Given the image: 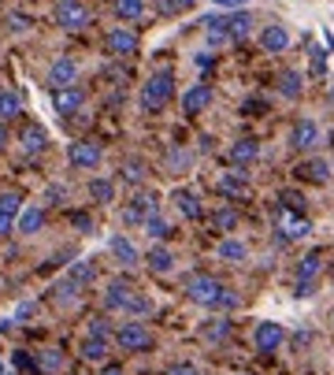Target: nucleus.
I'll return each instance as SVG.
<instances>
[{
	"mask_svg": "<svg viewBox=\"0 0 334 375\" xmlns=\"http://www.w3.org/2000/svg\"><path fill=\"white\" fill-rule=\"evenodd\" d=\"M175 97V75L171 71H156L149 82L141 86V108L145 112H160L167 108V101Z\"/></svg>",
	"mask_w": 334,
	"mask_h": 375,
	"instance_id": "nucleus-1",
	"label": "nucleus"
},
{
	"mask_svg": "<svg viewBox=\"0 0 334 375\" xmlns=\"http://www.w3.org/2000/svg\"><path fill=\"white\" fill-rule=\"evenodd\" d=\"M223 283L215 279V275H193V279L186 283V298L193 301V305H200V308H215L220 305V298H223Z\"/></svg>",
	"mask_w": 334,
	"mask_h": 375,
	"instance_id": "nucleus-2",
	"label": "nucleus"
},
{
	"mask_svg": "<svg viewBox=\"0 0 334 375\" xmlns=\"http://www.w3.org/2000/svg\"><path fill=\"white\" fill-rule=\"evenodd\" d=\"M115 346L126 349V353H149L153 349V335H149V327L141 320H130L115 331Z\"/></svg>",
	"mask_w": 334,
	"mask_h": 375,
	"instance_id": "nucleus-3",
	"label": "nucleus"
},
{
	"mask_svg": "<svg viewBox=\"0 0 334 375\" xmlns=\"http://www.w3.org/2000/svg\"><path fill=\"white\" fill-rule=\"evenodd\" d=\"M320 268H323V253H320V249H312V253L301 256V264H297V290H293L297 298H308V293H312Z\"/></svg>",
	"mask_w": 334,
	"mask_h": 375,
	"instance_id": "nucleus-4",
	"label": "nucleus"
},
{
	"mask_svg": "<svg viewBox=\"0 0 334 375\" xmlns=\"http://www.w3.org/2000/svg\"><path fill=\"white\" fill-rule=\"evenodd\" d=\"M56 23L63 30H86L90 26V8L82 0H60L56 4Z\"/></svg>",
	"mask_w": 334,
	"mask_h": 375,
	"instance_id": "nucleus-5",
	"label": "nucleus"
},
{
	"mask_svg": "<svg viewBox=\"0 0 334 375\" xmlns=\"http://www.w3.org/2000/svg\"><path fill=\"white\" fill-rule=\"evenodd\" d=\"M282 342H286V331H282V323H275V320L257 323V331H253L257 353H275V349H282Z\"/></svg>",
	"mask_w": 334,
	"mask_h": 375,
	"instance_id": "nucleus-6",
	"label": "nucleus"
},
{
	"mask_svg": "<svg viewBox=\"0 0 334 375\" xmlns=\"http://www.w3.org/2000/svg\"><path fill=\"white\" fill-rule=\"evenodd\" d=\"M275 227H279V231L286 234V238H305V234L312 231V223L301 216L293 205H282V208L275 212Z\"/></svg>",
	"mask_w": 334,
	"mask_h": 375,
	"instance_id": "nucleus-7",
	"label": "nucleus"
},
{
	"mask_svg": "<svg viewBox=\"0 0 334 375\" xmlns=\"http://www.w3.org/2000/svg\"><path fill=\"white\" fill-rule=\"evenodd\" d=\"M100 156H104V149H100L97 141H71V149H67V160H71L78 171H93L100 164Z\"/></svg>",
	"mask_w": 334,
	"mask_h": 375,
	"instance_id": "nucleus-8",
	"label": "nucleus"
},
{
	"mask_svg": "<svg viewBox=\"0 0 334 375\" xmlns=\"http://www.w3.org/2000/svg\"><path fill=\"white\" fill-rule=\"evenodd\" d=\"M75 82H78V63L71 56H60L53 67H48V75H45L48 89H63V86H75Z\"/></svg>",
	"mask_w": 334,
	"mask_h": 375,
	"instance_id": "nucleus-9",
	"label": "nucleus"
},
{
	"mask_svg": "<svg viewBox=\"0 0 334 375\" xmlns=\"http://www.w3.org/2000/svg\"><path fill=\"white\" fill-rule=\"evenodd\" d=\"M290 145H293L297 153L316 149V145H320V123H316V119H297L290 126Z\"/></svg>",
	"mask_w": 334,
	"mask_h": 375,
	"instance_id": "nucleus-10",
	"label": "nucleus"
},
{
	"mask_svg": "<svg viewBox=\"0 0 334 375\" xmlns=\"http://www.w3.org/2000/svg\"><path fill=\"white\" fill-rule=\"evenodd\" d=\"M153 212H156V197H153V193H134V201L126 205L123 219H126L130 227H134V223H138V227H145V219L153 216Z\"/></svg>",
	"mask_w": 334,
	"mask_h": 375,
	"instance_id": "nucleus-11",
	"label": "nucleus"
},
{
	"mask_svg": "<svg viewBox=\"0 0 334 375\" xmlns=\"http://www.w3.org/2000/svg\"><path fill=\"white\" fill-rule=\"evenodd\" d=\"M297 178L301 183H312V186H327L330 183V164L323 156H312L305 164H297Z\"/></svg>",
	"mask_w": 334,
	"mask_h": 375,
	"instance_id": "nucleus-12",
	"label": "nucleus"
},
{
	"mask_svg": "<svg viewBox=\"0 0 334 375\" xmlns=\"http://www.w3.org/2000/svg\"><path fill=\"white\" fill-rule=\"evenodd\" d=\"M260 48L264 53H286L290 48V30L286 26H279V23H267L264 30H260Z\"/></svg>",
	"mask_w": 334,
	"mask_h": 375,
	"instance_id": "nucleus-13",
	"label": "nucleus"
},
{
	"mask_svg": "<svg viewBox=\"0 0 334 375\" xmlns=\"http://www.w3.org/2000/svg\"><path fill=\"white\" fill-rule=\"evenodd\" d=\"M19 212H23V197H19V193H0V238L15 231Z\"/></svg>",
	"mask_w": 334,
	"mask_h": 375,
	"instance_id": "nucleus-14",
	"label": "nucleus"
},
{
	"mask_svg": "<svg viewBox=\"0 0 334 375\" xmlns=\"http://www.w3.org/2000/svg\"><path fill=\"white\" fill-rule=\"evenodd\" d=\"M257 156H260V141H257V138H238V141L227 149V160H230V164H238V168L257 164Z\"/></svg>",
	"mask_w": 334,
	"mask_h": 375,
	"instance_id": "nucleus-15",
	"label": "nucleus"
},
{
	"mask_svg": "<svg viewBox=\"0 0 334 375\" xmlns=\"http://www.w3.org/2000/svg\"><path fill=\"white\" fill-rule=\"evenodd\" d=\"M104 45H108L112 56H134V53H138V34H130V30L115 26V30H108Z\"/></svg>",
	"mask_w": 334,
	"mask_h": 375,
	"instance_id": "nucleus-16",
	"label": "nucleus"
},
{
	"mask_svg": "<svg viewBox=\"0 0 334 375\" xmlns=\"http://www.w3.org/2000/svg\"><path fill=\"white\" fill-rule=\"evenodd\" d=\"M208 104H212V86L208 82H197L182 93V112H186V116H197V112H205Z\"/></svg>",
	"mask_w": 334,
	"mask_h": 375,
	"instance_id": "nucleus-17",
	"label": "nucleus"
},
{
	"mask_svg": "<svg viewBox=\"0 0 334 375\" xmlns=\"http://www.w3.org/2000/svg\"><path fill=\"white\" fill-rule=\"evenodd\" d=\"M82 101H86V93H82L78 86H63V89H53V108L60 112V116H75V112L82 108Z\"/></svg>",
	"mask_w": 334,
	"mask_h": 375,
	"instance_id": "nucleus-18",
	"label": "nucleus"
},
{
	"mask_svg": "<svg viewBox=\"0 0 334 375\" xmlns=\"http://www.w3.org/2000/svg\"><path fill=\"white\" fill-rule=\"evenodd\" d=\"M130 298H134V286L115 279V283H108V290H104V308H112V312H126Z\"/></svg>",
	"mask_w": 334,
	"mask_h": 375,
	"instance_id": "nucleus-19",
	"label": "nucleus"
},
{
	"mask_svg": "<svg viewBox=\"0 0 334 375\" xmlns=\"http://www.w3.org/2000/svg\"><path fill=\"white\" fill-rule=\"evenodd\" d=\"M15 227H19V234H38L41 227H45V212L38 205H30L19 212V219H15Z\"/></svg>",
	"mask_w": 334,
	"mask_h": 375,
	"instance_id": "nucleus-20",
	"label": "nucleus"
},
{
	"mask_svg": "<svg viewBox=\"0 0 334 375\" xmlns=\"http://www.w3.org/2000/svg\"><path fill=\"white\" fill-rule=\"evenodd\" d=\"M108 249H112V256L119 260L123 268H134V264H138V249H134V246H130V241H126L123 234L108 238Z\"/></svg>",
	"mask_w": 334,
	"mask_h": 375,
	"instance_id": "nucleus-21",
	"label": "nucleus"
},
{
	"mask_svg": "<svg viewBox=\"0 0 334 375\" xmlns=\"http://www.w3.org/2000/svg\"><path fill=\"white\" fill-rule=\"evenodd\" d=\"M78 353L86 357V361H108V338H97V335H86L82 338Z\"/></svg>",
	"mask_w": 334,
	"mask_h": 375,
	"instance_id": "nucleus-22",
	"label": "nucleus"
},
{
	"mask_svg": "<svg viewBox=\"0 0 334 375\" xmlns=\"http://www.w3.org/2000/svg\"><path fill=\"white\" fill-rule=\"evenodd\" d=\"M171 201H175V208H178L186 219H200V201H197V193H190V190H175V193H171Z\"/></svg>",
	"mask_w": 334,
	"mask_h": 375,
	"instance_id": "nucleus-23",
	"label": "nucleus"
},
{
	"mask_svg": "<svg viewBox=\"0 0 334 375\" xmlns=\"http://www.w3.org/2000/svg\"><path fill=\"white\" fill-rule=\"evenodd\" d=\"M220 193H223V197H245V193H249V183H245V178L238 175V171H227L223 178H220Z\"/></svg>",
	"mask_w": 334,
	"mask_h": 375,
	"instance_id": "nucleus-24",
	"label": "nucleus"
},
{
	"mask_svg": "<svg viewBox=\"0 0 334 375\" xmlns=\"http://www.w3.org/2000/svg\"><path fill=\"white\" fill-rule=\"evenodd\" d=\"M145 260H149V268H153L156 275H167V271L175 268V253H171V249H163V246H153Z\"/></svg>",
	"mask_w": 334,
	"mask_h": 375,
	"instance_id": "nucleus-25",
	"label": "nucleus"
},
{
	"mask_svg": "<svg viewBox=\"0 0 334 375\" xmlns=\"http://www.w3.org/2000/svg\"><path fill=\"white\" fill-rule=\"evenodd\" d=\"M60 368H63V353H60V349L48 346V349L38 353V371H41V375H56Z\"/></svg>",
	"mask_w": 334,
	"mask_h": 375,
	"instance_id": "nucleus-26",
	"label": "nucleus"
},
{
	"mask_svg": "<svg viewBox=\"0 0 334 375\" xmlns=\"http://www.w3.org/2000/svg\"><path fill=\"white\" fill-rule=\"evenodd\" d=\"M115 15L123 23H138L145 15V0H115Z\"/></svg>",
	"mask_w": 334,
	"mask_h": 375,
	"instance_id": "nucleus-27",
	"label": "nucleus"
},
{
	"mask_svg": "<svg viewBox=\"0 0 334 375\" xmlns=\"http://www.w3.org/2000/svg\"><path fill=\"white\" fill-rule=\"evenodd\" d=\"M215 253H220V260H227V264H242V260H245V246L238 238H223Z\"/></svg>",
	"mask_w": 334,
	"mask_h": 375,
	"instance_id": "nucleus-28",
	"label": "nucleus"
},
{
	"mask_svg": "<svg viewBox=\"0 0 334 375\" xmlns=\"http://www.w3.org/2000/svg\"><path fill=\"white\" fill-rule=\"evenodd\" d=\"M19 112H23V97H19V93H11V89L0 93V123H4V119H15Z\"/></svg>",
	"mask_w": 334,
	"mask_h": 375,
	"instance_id": "nucleus-29",
	"label": "nucleus"
},
{
	"mask_svg": "<svg viewBox=\"0 0 334 375\" xmlns=\"http://www.w3.org/2000/svg\"><path fill=\"white\" fill-rule=\"evenodd\" d=\"M279 93L286 97V101H301V75L297 71L279 75Z\"/></svg>",
	"mask_w": 334,
	"mask_h": 375,
	"instance_id": "nucleus-30",
	"label": "nucleus"
},
{
	"mask_svg": "<svg viewBox=\"0 0 334 375\" xmlns=\"http://www.w3.org/2000/svg\"><path fill=\"white\" fill-rule=\"evenodd\" d=\"M93 275H97V268L90 264V260H78V264H71V271H67V279H71L75 286H90Z\"/></svg>",
	"mask_w": 334,
	"mask_h": 375,
	"instance_id": "nucleus-31",
	"label": "nucleus"
},
{
	"mask_svg": "<svg viewBox=\"0 0 334 375\" xmlns=\"http://www.w3.org/2000/svg\"><path fill=\"white\" fill-rule=\"evenodd\" d=\"M19 141H23V149H26V153H41L45 145H48V138H45V130H41V126H26Z\"/></svg>",
	"mask_w": 334,
	"mask_h": 375,
	"instance_id": "nucleus-32",
	"label": "nucleus"
},
{
	"mask_svg": "<svg viewBox=\"0 0 334 375\" xmlns=\"http://www.w3.org/2000/svg\"><path fill=\"white\" fill-rule=\"evenodd\" d=\"M90 197L97 205H108L115 197V183H112V178H93V183H90Z\"/></svg>",
	"mask_w": 334,
	"mask_h": 375,
	"instance_id": "nucleus-33",
	"label": "nucleus"
},
{
	"mask_svg": "<svg viewBox=\"0 0 334 375\" xmlns=\"http://www.w3.org/2000/svg\"><path fill=\"white\" fill-rule=\"evenodd\" d=\"M249 23H253V19H249L245 11H238V15H230V11H227V30H230V41H242V38L249 34Z\"/></svg>",
	"mask_w": 334,
	"mask_h": 375,
	"instance_id": "nucleus-34",
	"label": "nucleus"
},
{
	"mask_svg": "<svg viewBox=\"0 0 334 375\" xmlns=\"http://www.w3.org/2000/svg\"><path fill=\"white\" fill-rule=\"evenodd\" d=\"M145 234L160 241V238H167V234H171V223H167L163 216H156V212H153V216L145 219Z\"/></svg>",
	"mask_w": 334,
	"mask_h": 375,
	"instance_id": "nucleus-35",
	"label": "nucleus"
},
{
	"mask_svg": "<svg viewBox=\"0 0 334 375\" xmlns=\"http://www.w3.org/2000/svg\"><path fill=\"white\" fill-rule=\"evenodd\" d=\"M212 227H215V231H234V227H238V212H234V208L212 212Z\"/></svg>",
	"mask_w": 334,
	"mask_h": 375,
	"instance_id": "nucleus-36",
	"label": "nucleus"
},
{
	"mask_svg": "<svg viewBox=\"0 0 334 375\" xmlns=\"http://www.w3.org/2000/svg\"><path fill=\"white\" fill-rule=\"evenodd\" d=\"M126 312H130V316H149V312H153V301H149L145 293L134 290V298H130V305H126Z\"/></svg>",
	"mask_w": 334,
	"mask_h": 375,
	"instance_id": "nucleus-37",
	"label": "nucleus"
},
{
	"mask_svg": "<svg viewBox=\"0 0 334 375\" xmlns=\"http://www.w3.org/2000/svg\"><path fill=\"white\" fill-rule=\"evenodd\" d=\"M197 4V0H160V11H167V15H178V11H190Z\"/></svg>",
	"mask_w": 334,
	"mask_h": 375,
	"instance_id": "nucleus-38",
	"label": "nucleus"
},
{
	"mask_svg": "<svg viewBox=\"0 0 334 375\" xmlns=\"http://www.w3.org/2000/svg\"><path fill=\"white\" fill-rule=\"evenodd\" d=\"M186 164H190V156H186V153H178V149L167 153V168H171V171H182Z\"/></svg>",
	"mask_w": 334,
	"mask_h": 375,
	"instance_id": "nucleus-39",
	"label": "nucleus"
},
{
	"mask_svg": "<svg viewBox=\"0 0 334 375\" xmlns=\"http://www.w3.org/2000/svg\"><path fill=\"white\" fill-rule=\"evenodd\" d=\"M163 375H200V371H197V364H190V361H182V364H171V368H167Z\"/></svg>",
	"mask_w": 334,
	"mask_h": 375,
	"instance_id": "nucleus-40",
	"label": "nucleus"
},
{
	"mask_svg": "<svg viewBox=\"0 0 334 375\" xmlns=\"http://www.w3.org/2000/svg\"><path fill=\"white\" fill-rule=\"evenodd\" d=\"M123 175H126V183H141V160H130L123 168Z\"/></svg>",
	"mask_w": 334,
	"mask_h": 375,
	"instance_id": "nucleus-41",
	"label": "nucleus"
},
{
	"mask_svg": "<svg viewBox=\"0 0 334 375\" xmlns=\"http://www.w3.org/2000/svg\"><path fill=\"white\" fill-rule=\"evenodd\" d=\"M215 8H223V11H245L249 0H215Z\"/></svg>",
	"mask_w": 334,
	"mask_h": 375,
	"instance_id": "nucleus-42",
	"label": "nucleus"
},
{
	"mask_svg": "<svg viewBox=\"0 0 334 375\" xmlns=\"http://www.w3.org/2000/svg\"><path fill=\"white\" fill-rule=\"evenodd\" d=\"M90 335H97V338H108V323H104V320H93V323H90Z\"/></svg>",
	"mask_w": 334,
	"mask_h": 375,
	"instance_id": "nucleus-43",
	"label": "nucleus"
},
{
	"mask_svg": "<svg viewBox=\"0 0 334 375\" xmlns=\"http://www.w3.org/2000/svg\"><path fill=\"white\" fill-rule=\"evenodd\" d=\"M75 227H78V231H90L93 223H90V216H75Z\"/></svg>",
	"mask_w": 334,
	"mask_h": 375,
	"instance_id": "nucleus-44",
	"label": "nucleus"
},
{
	"mask_svg": "<svg viewBox=\"0 0 334 375\" xmlns=\"http://www.w3.org/2000/svg\"><path fill=\"white\" fill-rule=\"evenodd\" d=\"M100 375H123V368L119 364H104V368H100Z\"/></svg>",
	"mask_w": 334,
	"mask_h": 375,
	"instance_id": "nucleus-45",
	"label": "nucleus"
},
{
	"mask_svg": "<svg viewBox=\"0 0 334 375\" xmlns=\"http://www.w3.org/2000/svg\"><path fill=\"white\" fill-rule=\"evenodd\" d=\"M19 320H26V316H33V305H19V312H15Z\"/></svg>",
	"mask_w": 334,
	"mask_h": 375,
	"instance_id": "nucleus-46",
	"label": "nucleus"
},
{
	"mask_svg": "<svg viewBox=\"0 0 334 375\" xmlns=\"http://www.w3.org/2000/svg\"><path fill=\"white\" fill-rule=\"evenodd\" d=\"M8 145V130H4V123H0V149Z\"/></svg>",
	"mask_w": 334,
	"mask_h": 375,
	"instance_id": "nucleus-47",
	"label": "nucleus"
},
{
	"mask_svg": "<svg viewBox=\"0 0 334 375\" xmlns=\"http://www.w3.org/2000/svg\"><path fill=\"white\" fill-rule=\"evenodd\" d=\"M330 279H334V271H330Z\"/></svg>",
	"mask_w": 334,
	"mask_h": 375,
	"instance_id": "nucleus-48",
	"label": "nucleus"
}]
</instances>
